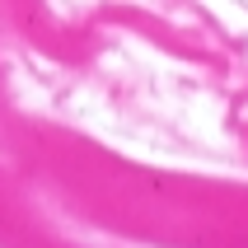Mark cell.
I'll return each instance as SVG.
<instances>
[]
</instances>
